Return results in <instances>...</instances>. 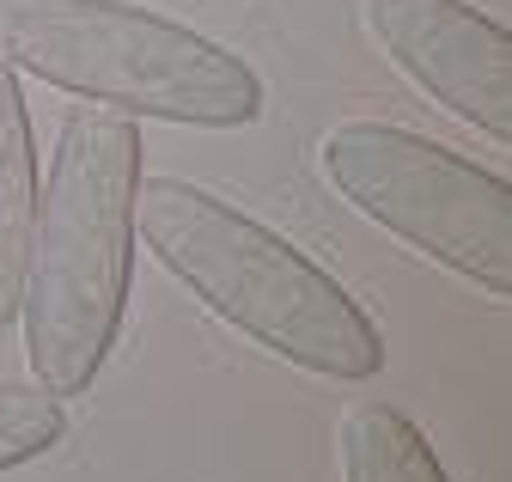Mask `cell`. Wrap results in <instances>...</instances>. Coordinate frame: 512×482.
<instances>
[{"instance_id": "cell-1", "label": "cell", "mask_w": 512, "mask_h": 482, "mask_svg": "<svg viewBox=\"0 0 512 482\" xmlns=\"http://www.w3.org/2000/svg\"><path fill=\"white\" fill-rule=\"evenodd\" d=\"M141 129L116 110H74L55 141L49 184L31 220L19 330L49 397H86L122 336L135 275Z\"/></svg>"}, {"instance_id": "cell-2", "label": "cell", "mask_w": 512, "mask_h": 482, "mask_svg": "<svg viewBox=\"0 0 512 482\" xmlns=\"http://www.w3.org/2000/svg\"><path fill=\"white\" fill-rule=\"evenodd\" d=\"M135 232L183 293H196L220 324L281 354L287 367L336 385L384 373V336L360 299L226 196L183 177H141Z\"/></svg>"}, {"instance_id": "cell-3", "label": "cell", "mask_w": 512, "mask_h": 482, "mask_svg": "<svg viewBox=\"0 0 512 482\" xmlns=\"http://www.w3.org/2000/svg\"><path fill=\"white\" fill-rule=\"evenodd\" d=\"M0 55L116 116L183 129H244L263 80L226 43L135 0H0Z\"/></svg>"}, {"instance_id": "cell-4", "label": "cell", "mask_w": 512, "mask_h": 482, "mask_svg": "<svg viewBox=\"0 0 512 482\" xmlns=\"http://www.w3.org/2000/svg\"><path fill=\"white\" fill-rule=\"evenodd\" d=\"M324 177L409 251L494 299H512V184L500 171L415 129L360 116L324 135Z\"/></svg>"}, {"instance_id": "cell-5", "label": "cell", "mask_w": 512, "mask_h": 482, "mask_svg": "<svg viewBox=\"0 0 512 482\" xmlns=\"http://www.w3.org/2000/svg\"><path fill=\"white\" fill-rule=\"evenodd\" d=\"M397 74L488 141H512V31L470 0H366Z\"/></svg>"}, {"instance_id": "cell-6", "label": "cell", "mask_w": 512, "mask_h": 482, "mask_svg": "<svg viewBox=\"0 0 512 482\" xmlns=\"http://www.w3.org/2000/svg\"><path fill=\"white\" fill-rule=\"evenodd\" d=\"M31 220H37V135H31L19 74L0 55V324L19 318Z\"/></svg>"}, {"instance_id": "cell-7", "label": "cell", "mask_w": 512, "mask_h": 482, "mask_svg": "<svg viewBox=\"0 0 512 482\" xmlns=\"http://www.w3.org/2000/svg\"><path fill=\"white\" fill-rule=\"evenodd\" d=\"M342 482H452V476L403 409L360 403L342 421Z\"/></svg>"}, {"instance_id": "cell-8", "label": "cell", "mask_w": 512, "mask_h": 482, "mask_svg": "<svg viewBox=\"0 0 512 482\" xmlns=\"http://www.w3.org/2000/svg\"><path fill=\"white\" fill-rule=\"evenodd\" d=\"M68 440V409L43 385H0V476L37 464Z\"/></svg>"}]
</instances>
